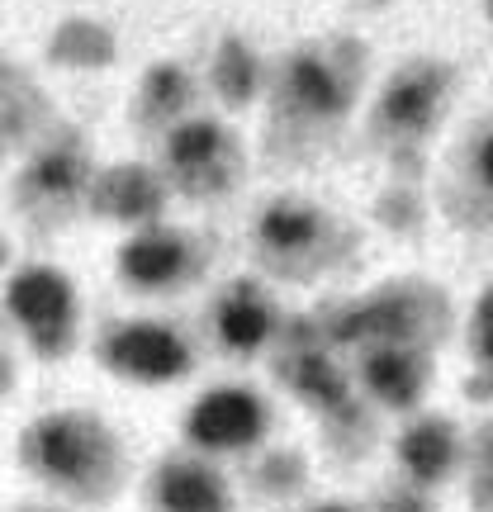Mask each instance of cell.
<instances>
[{
  "mask_svg": "<svg viewBox=\"0 0 493 512\" xmlns=\"http://www.w3.org/2000/svg\"><path fill=\"white\" fill-rule=\"evenodd\" d=\"M399 460L418 489L441 484L456 465V427L446 418H422L399 437Z\"/></svg>",
  "mask_w": 493,
  "mask_h": 512,
  "instance_id": "d6986e66",
  "label": "cell"
},
{
  "mask_svg": "<svg viewBox=\"0 0 493 512\" xmlns=\"http://www.w3.org/2000/svg\"><path fill=\"white\" fill-rule=\"evenodd\" d=\"M280 380H290V389L299 399H309L318 413H328L342 427H361L366 432V413L351 399L347 375L332 366V356L323 351V337H304L294 332V347L280 356Z\"/></svg>",
  "mask_w": 493,
  "mask_h": 512,
  "instance_id": "ba28073f",
  "label": "cell"
},
{
  "mask_svg": "<svg viewBox=\"0 0 493 512\" xmlns=\"http://www.w3.org/2000/svg\"><path fill=\"white\" fill-rule=\"evenodd\" d=\"M43 119H48V100L34 86V76L0 57V157L29 143Z\"/></svg>",
  "mask_w": 493,
  "mask_h": 512,
  "instance_id": "ac0fdd59",
  "label": "cell"
},
{
  "mask_svg": "<svg viewBox=\"0 0 493 512\" xmlns=\"http://www.w3.org/2000/svg\"><path fill=\"white\" fill-rule=\"evenodd\" d=\"M195 105V81L181 62H157L147 67L138 100H133V124L147 133H166L171 124H181L185 110Z\"/></svg>",
  "mask_w": 493,
  "mask_h": 512,
  "instance_id": "e0dca14e",
  "label": "cell"
},
{
  "mask_svg": "<svg viewBox=\"0 0 493 512\" xmlns=\"http://www.w3.org/2000/svg\"><path fill=\"white\" fill-rule=\"evenodd\" d=\"M446 294L432 285H384L375 299L351 304L328 323V342L337 347H422L446 332Z\"/></svg>",
  "mask_w": 493,
  "mask_h": 512,
  "instance_id": "3957f363",
  "label": "cell"
},
{
  "mask_svg": "<svg viewBox=\"0 0 493 512\" xmlns=\"http://www.w3.org/2000/svg\"><path fill=\"white\" fill-rule=\"evenodd\" d=\"M152 498L162 512H228V484L219 470H209L200 460H166L152 479Z\"/></svg>",
  "mask_w": 493,
  "mask_h": 512,
  "instance_id": "9a60e30c",
  "label": "cell"
},
{
  "mask_svg": "<svg viewBox=\"0 0 493 512\" xmlns=\"http://www.w3.org/2000/svg\"><path fill=\"white\" fill-rule=\"evenodd\" d=\"M91 162H86V147L76 143V138H57L38 152L34 162L24 166V176H19V200L29 204V209H43V214H62V209H72L76 200H86V185H91Z\"/></svg>",
  "mask_w": 493,
  "mask_h": 512,
  "instance_id": "8fae6325",
  "label": "cell"
},
{
  "mask_svg": "<svg viewBox=\"0 0 493 512\" xmlns=\"http://www.w3.org/2000/svg\"><path fill=\"white\" fill-rule=\"evenodd\" d=\"M361 375H366V389L380 403L413 408L422 399L427 380H432V366H427V351L422 347H366Z\"/></svg>",
  "mask_w": 493,
  "mask_h": 512,
  "instance_id": "5bb4252c",
  "label": "cell"
},
{
  "mask_svg": "<svg viewBox=\"0 0 493 512\" xmlns=\"http://www.w3.org/2000/svg\"><path fill=\"white\" fill-rule=\"evenodd\" d=\"M451 91H456V72L437 57H413L408 67L389 76L375 105V133L394 147V157L427 143V133L441 124V114L451 105Z\"/></svg>",
  "mask_w": 493,
  "mask_h": 512,
  "instance_id": "277c9868",
  "label": "cell"
},
{
  "mask_svg": "<svg viewBox=\"0 0 493 512\" xmlns=\"http://www.w3.org/2000/svg\"><path fill=\"white\" fill-rule=\"evenodd\" d=\"M86 204L100 219L114 223H157V214L166 209V181L147 166H105L95 171L86 185Z\"/></svg>",
  "mask_w": 493,
  "mask_h": 512,
  "instance_id": "7c38bea8",
  "label": "cell"
},
{
  "mask_svg": "<svg viewBox=\"0 0 493 512\" xmlns=\"http://www.w3.org/2000/svg\"><path fill=\"white\" fill-rule=\"evenodd\" d=\"M24 465L72 498H110L124 475L119 441L91 413H48L19 441Z\"/></svg>",
  "mask_w": 493,
  "mask_h": 512,
  "instance_id": "7a4b0ae2",
  "label": "cell"
},
{
  "mask_svg": "<svg viewBox=\"0 0 493 512\" xmlns=\"http://www.w3.org/2000/svg\"><path fill=\"white\" fill-rule=\"evenodd\" d=\"M0 261H5V242H0Z\"/></svg>",
  "mask_w": 493,
  "mask_h": 512,
  "instance_id": "83f0119b",
  "label": "cell"
},
{
  "mask_svg": "<svg viewBox=\"0 0 493 512\" xmlns=\"http://www.w3.org/2000/svg\"><path fill=\"white\" fill-rule=\"evenodd\" d=\"M271 427V413H266V399L252 394V389H214L204 394L190 418H185V437L204 446V451H242V446H256Z\"/></svg>",
  "mask_w": 493,
  "mask_h": 512,
  "instance_id": "9c48e42d",
  "label": "cell"
},
{
  "mask_svg": "<svg viewBox=\"0 0 493 512\" xmlns=\"http://www.w3.org/2000/svg\"><path fill=\"white\" fill-rule=\"evenodd\" d=\"M375 512H432V503H427L422 489H389Z\"/></svg>",
  "mask_w": 493,
  "mask_h": 512,
  "instance_id": "603a6c76",
  "label": "cell"
},
{
  "mask_svg": "<svg viewBox=\"0 0 493 512\" xmlns=\"http://www.w3.org/2000/svg\"><path fill=\"white\" fill-rule=\"evenodd\" d=\"M313 512H351V508H337V503H328V508H313Z\"/></svg>",
  "mask_w": 493,
  "mask_h": 512,
  "instance_id": "484cf974",
  "label": "cell"
},
{
  "mask_svg": "<svg viewBox=\"0 0 493 512\" xmlns=\"http://www.w3.org/2000/svg\"><path fill=\"white\" fill-rule=\"evenodd\" d=\"M166 181L190 200H219L242 176V147L219 119H181L166 128Z\"/></svg>",
  "mask_w": 493,
  "mask_h": 512,
  "instance_id": "5b68a950",
  "label": "cell"
},
{
  "mask_svg": "<svg viewBox=\"0 0 493 512\" xmlns=\"http://www.w3.org/2000/svg\"><path fill=\"white\" fill-rule=\"evenodd\" d=\"M361 81H366V43L356 38L304 43L299 53L285 57L275 81V128L290 133L337 128L356 105Z\"/></svg>",
  "mask_w": 493,
  "mask_h": 512,
  "instance_id": "6da1fadb",
  "label": "cell"
},
{
  "mask_svg": "<svg viewBox=\"0 0 493 512\" xmlns=\"http://www.w3.org/2000/svg\"><path fill=\"white\" fill-rule=\"evenodd\" d=\"M5 309L38 356H67L76 337V294L72 280L53 266H24L5 290Z\"/></svg>",
  "mask_w": 493,
  "mask_h": 512,
  "instance_id": "8992f818",
  "label": "cell"
},
{
  "mask_svg": "<svg viewBox=\"0 0 493 512\" xmlns=\"http://www.w3.org/2000/svg\"><path fill=\"white\" fill-rule=\"evenodd\" d=\"M10 384H15V366H10V351L0 347V394H10Z\"/></svg>",
  "mask_w": 493,
  "mask_h": 512,
  "instance_id": "d4e9b609",
  "label": "cell"
},
{
  "mask_svg": "<svg viewBox=\"0 0 493 512\" xmlns=\"http://www.w3.org/2000/svg\"><path fill=\"white\" fill-rule=\"evenodd\" d=\"M209 81L228 110H242L252 105L256 91H261V57L252 53V43L238 34H228L214 53V67H209Z\"/></svg>",
  "mask_w": 493,
  "mask_h": 512,
  "instance_id": "ffe728a7",
  "label": "cell"
},
{
  "mask_svg": "<svg viewBox=\"0 0 493 512\" xmlns=\"http://www.w3.org/2000/svg\"><path fill=\"white\" fill-rule=\"evenodd\" d=\"M48 57H53L57 67H76V72L110 67L114 34L105 24H95V19H67V24H57V34L48 38Z\"/></svg>",
  "mask_w": 493,
  "mask_h": 512,
  "instance_id": "44dd1931",
  "label": "cell"
},
{
  "mask_svg": "<svg viewBox=\"0 0 493 512\" xmlns=\"http://www.w3.org/2000/svg\"><path fill=\"white\" fill-rule=\"evenodd\" d=\"M190 266H195L190 238L171 228H143L138 238L119 247V275L138 290H171L190 275Z\"/></svg>",
  "mask_w": 493,
  "mask_h": 512,
  "instance_id": "4fadbf2b",
  "label": "cell"
},
{
  "mask_svg": "<svg viewBox=\"0 0 493 512\" xmlns=\"http://www.w3.org/2000/svg\"><path fill=\"white\" fill-rule=\"evenodd\" d=\"M261 479H266L271 494H294V489L304 484V460H299V451H275V456L266 460Z\"/></svg>",
  "mask_w": 493,
  "mask_h": 512,
  "instance_id": "7402d4cb",
  "label": "cell"
},
{
  "mask_svg": "<svg viewBox=\"0 0 493 512\" xmlns=\"http://www.w3.org/2000/svg\"><path fill=\"white\" fill-rule=\"evenodd\" d=\"M214 323H219L223 347L238 351V356H252V351H261L266 342H271V332H275V309H271V299L256 290V285L238 280V285H228V294L219 299V313H214Z\"/></svg>",
  "mask_w": 493,
  "mask_h": 512,
  "instance_id": "2e32d148",
  "label": "cell"
},
{
  "mask_svg": "<svg viewBox=\"0 0 493 512\" xmlns=\"http://www.w3.org/2000/svg\"><path fill=\"white\" fill-rule=\"evenodd\" d=\"M15 512H57V508H15Z\"/></svg>",
  "mask_w": 493,
  "mask_h": 512,
  "instance_id": "4316f807",
  "label": "cell"
},
{
  "mask_svg": "<svg viewBox=\"0 0 493 512\" xmlns=\"http://www.w3.org/2000/svg\"><path fill=\"white\" fill-rule=\"evenodd\" d=\"M489 318H493V299L479 294V313H475V356L479 366H489Z\"/></svg>",
  "mask_w": 493,
  "mask_h": 512,
  "instance_id": "cb8c5ba5",
  "label": "cell"
},
{
  "mask_svg": "<svg viewBox=\"0 0 493 512\" xmlns=\"http://www.w3.org/2000/svg\"><path fill=\"white\" fill-rule=\"evenodd\" d=\"M256 247L285 275H309L318 271L332 252V219L318 204L304 200H275L256 223Z\"/></svg>",
  "mask_w": 493,
  "mask_h": 512,
  "instance_id": "52a82bcc",
  "label": "cell"
},
{
  "mask_svg": "<svg viewBox=\"0 0 493 512\" xmlns=\"http://www.w3.org/2000/svg\"><path fill=\"white\" fill-rule=\"evenodd\" d=\"M100 356L114 375H128V380H181L190 370V347L162 323H119V328L100 342Z\"/></svg>",
  "mask_w": 493,
  "mask_h": 512,
  "instance_id": "30bf717a",
  "label": "cell"
}]
</instances>
